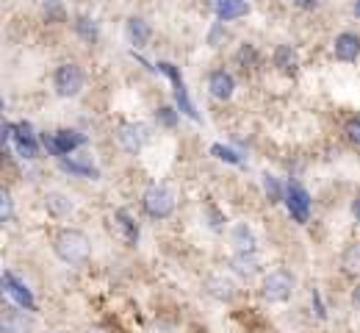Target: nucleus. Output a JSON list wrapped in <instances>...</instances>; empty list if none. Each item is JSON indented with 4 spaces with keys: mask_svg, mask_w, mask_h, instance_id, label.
<instances>
[{
    "mask_svg": "<svg viewBox=\"0 0 360 333\" xmlns=\"http://www.w3.org/2000/svg\"><path fill=\"white\" fill-rule=\"evenodd\" d=\"M86 333H100V331H86Z\"/></svg>",
    "mask_w": 360,
    "mask_h": 333,
    "instance_id": "37",
    "label": "nucleus"
},
{
    "mask_svg": "<svg viewBox=\"0 0 360 333\" xmlns=\"http://www.w3.org/2000/svg\"><path fill=\"white\" fill-rule=\"evenodd\" d=\"M205 291H208L211 297H217V300H233L236 286H233V281L225 278V275H208V278H205Z\"/></svg>",
    "mask_w": 360,
    "mask_h": 333,
    "instance_id": "17",
    "label": "nucleus"
},
{
    "mask_svg": "<svg viewBox=\"0 0 360 333\" xmlns=\"http://www.w3.org/2000/svg\"><path fill=\"white\" fill-rule=\"evenodd\" d=\"M114 231H117V237L122 239L128 247L139 244V222H136L128 211H117L114 214Z\"/></svg>",
    "mask_w": 360,
    "mask_h": 333,
    "instance_id": "12",
    "label": "nucleus"
},
{
    "mask_svg": "<svg viewBox=\"0 0 360 333\" xmlns=\"http://www.w3.org/2000/svg\"><path fill=\"white\" fill-rule=\"evenodd\" d=\"M84 81H86V78H84V70H81L78 64H72V61L56 67V73H53V87H56V95L58 97L81 95Z\"/></svg>",
    "mask_w": 360,
    "mask_h": 333,
    "instance_id": "2",
    "label": "nucleus"
},
{
    "mask_svg": "<svg viewBox=\"0 0 360 333\" xmlns=\"http://www.w3.org/2000/svg\"><path fill=\"white\" fill-rule=\"evenodd\" d=\"M352 214H355V222L360 225V197H355V200H352Z\"/></svg>",
    "mask_w": 360,
    "mask_h": 333,
    "instance_id": "33",
    "label": "nucleus"
},
{
    "mask_svg": "<svg viewBox=\"0 0 360 333\" xmlns=\"http://www.w3.org/2000/svg\"><path fill=\"white\" fill-rule=\"evenodd\" d=\"M3 333H25V320L20 317L17 308L3 311Z\"/></svg>",
    "mask_w": 360,
    "mask_h": 333,
    "instance_id": "23",
    "label": "nucleus"
},
{
    "mask_svg": "<svg viewBox=\"0 0 360 333\" xmlns=\"http://www.w3.org/2000/svg\"><path fill=\"white\" fill-rule=\"evenodd\" d=\"M294 6H300V8H316L319 0H294Z\"/></svg>",
    "mask_w": 360,
    "mask_h": 333,
    "instance_id": "32",
    "label": "nucleus"
},
{
    "mask_svg": "<svg viewBox=\"0 0 360 333\" xmlns=\"http://www.w3.org/2000/svg\"><path fill=\"white\" fill-rule=\"evenodd\" d=\"M155 120H158L161 125H167V128H172V125L178 122V111H175L172 106H161V108L155 111Z\"/></svg>",
    "mask_w": 360,
    "mask_h": 333,
    "instance_id": "26",
    "label": "nucleus"
},
{
    "mask_svg": "<svg viewBox=\"0 0 360 333\" xmlns=\"http://www.w3.org/2000/svg\"><path fill=\"white\" fill-rule=\"evenodd\" d=\"M11 142H14V147H17V153L25 156V158H37V156H39V147H37L34 131H31L28 122H17V125H14Z\"/></svg>",
    "mask_w": 360,
    "mask_h": 333,
    "instance_id": "9",
    "label": "nucleus"
},
{
    "mask_svg": "<svg viewBox=\"0 0 360 333\" xmlns=\"http://www.w3.org/2000/svg\"><path fill=\"white\" fill-rule=\"evenodd\" d=\"M352 11H355V17H360V0L355 3V6H352Z\"/></svg>",
    "mask_w": 360,
    "mask_h": 333,
    "instance_id": "36",
    "label": "nucleus"
},
{
    "mask_svg": "<svg viewBox=\"0 0 360 333\" xmlns=\"http://www.w3.org/2000/svg\"><path fill=\"white\" fill-rule=\"evenodd\" d=\"M158 70H161V73H167V75L172 78V84H175V97H178L180 111H183L186 117L197 120V111H194V106H191V100H188V92H186V84H183V78H180L178 67H175V64H169V61H161V64H158Z\"/></svg>",
    "mask_w": 360,
    "mask_h": 333,
    "instance_id": "8",
    "label": "nucleus"
},
{
    "mask_svg": "<svg viewBox=\"0 0 360 333\" xmlns=\"http://www.w3.org/2000/svg\"><path fill=\"white\" fill-rule=\"evenodd\" d=\"M341 267H344L347 275H360V241L349 244V247L344 250V256H341Z\"/></svg>",
    "mask_w": 360,
    "mask_h": 333,
    "instance_id": "21",
    "label": "nucleus"
},
{
    "mask_svg": "<svg viewBox=\"0 0 360 333\" xmlns=\"http://www.w3.org/2000/svg\"><path fill=\"white\" fill-rule=\"evenodd\" d=\"M125 34H128V42L134 48H144L150 42V25L141 20V17H131L128 25H125Z\"/></svg>",
    "mask_w": 360,
    "mask_h": 333,
    "instance_id": "18",
    "label": "nucleus"
},
{
    "mask_svg": "<svg viewBox=\"0 0 360 333\" xmlns=\"http://www.w3.org/2000/svg\"><path fill=\"white\" fill-rule=\"evenodd\" d=\"M344 134H347V139H349L352 144H360V117H352V120L347 122Z\"/></svg>",
    "mask_w": 360,
    "mask_h": 333,
    "instance_id": "27",
    "label": "nucleus"
},
{
    "mask_svg": "<svg viewBox=\"0 0 360 333\" xmlns=\"http://www.w3.org/2000/svg\"><path fill=\"white\" fill-rule=\"evenodd\" d=\"M0 214H3V222H8V220L14 217V211H11V194H8V189H3V194H0Z\"/></svg>",
    "mask_w": 360,
    "mask_h": 333,
    "instance_id": "28",
    "label": "nucleus"
},
{
    "mask_svg": "<svg viewBox=\"0 0 360 333\" xmlns=\"http://www.w3.org/2000/svg\"><path fill=\"white\" fill-rule=\"evenodd\" d=\"M333 53L338 61H358L360 56V37L352 34V31H344L335 37V45H333Z\"/></svg>",
    "mask_w": 360,
    "mask_h": 333,
    "instance_id": "11",
    "label": "nucleus"
},
{
    "mask_svg": "<svg viewBox=\"0 0 360 333\" xmlns=\"http://www.w3.org/2000/svg\"><path fill=\"white\" fill-rule=\"evenodd\" d=\"M236 61H238V64H255V48H252V45H241Z\"/></svg>",
    "mask_w": 360,
    "mask_h": 333,
    "instance_id": "30",
    "label": "nucleus"
},
{
    "mask_svg": "<svg viewBox=\"0 0 360 333\" xmlns=\"http://www.w3.org/2000/svg\"><path fill=\"white\" fill-rule=\"evenodd\" d=\"M75 31H78V37L86 39V42H97V37H100V28H97V23H94L91 17H78V20H75Z\"/></svg>",
    "mask_w": 360,
    "mask_h": 333,
    "instance_id": "24",
    "label": "nucleus"
},
{
    "mask_svg": "<svg viewBox=\"0 0 360 333\" xmlns=\"http://www.w3.org/2000/svg\"><path fill=\"white\" fill-rule=\"evenodd\" d=\"M230 241L236 244V250H238V253H255V247H258L255 231H252L247 222H238V225L233 228V234H230Z\"/></svg>",
    "mask_w": 360,
    "mask_h": 333,
    "instance_id": "15",
    "label": "nucleus"
},
{
    "mask_svg": "<svg viewBox=\"0 0 360 333\" xmlns=\"http://www.w3.org/2000/svg\"><path fill=\"white\" fill-rule=\"evenodd\" d=\"M261 294H264V300H269V303H285V300L294 294V275L285 272V270L269 272V275L264 278Z\"/></svg>",
    "mask_w": 360,
    "mask_h": 333,
    "instance_id": "4",
    "label": "nucleus"
},
{
    "mask_svg": "<svg viewBox=\"0 0 360 333\" xmlns=\"http://www.w3.org/2000/svg\"><path fill=\"white\" fill-rule=\"evenodd\" d=\"M314 300H316V314L319 317H324V306H321V300H319V291L314 289Z\"/></svg>",
    "mask_w": 360,
    "mask_h": 333,
    "instance_id": "34",
    "label": "nucleus"
},
{
    "mask_svg": "<svg viewBox=\"0 0 360 333\" xmlns=\"http://www.w3.org/2000/svg\"><path fill=\"white\" fill-rule=\"evenodd\" d=\"M58 164H61V170H67V172H72V175H86V178H97V170H94L91 164H84V161H72V158H67V156H61V158H58Z\"/></svg>",
    "mask_w": 360,
    "mask_h": 333,
    "instance_id": "22",
    "label": "nucleus"
},
{
    "mask_svg": "<svg viewBox=\"0 0 360 333\" xmlns=\"http://www.w3.org/2000/svg\"><path fill=\"white\" fill-rule=\"evenodd\" d=\"M53 250L56 256L70 264V267H81L89 261V253H91V244L84 231H75V228H64L58 231L56 239H53Z\"/></svg>",
    "mask_w": 360,
    "mask_h": 333,
    "instance_id": "1",
    "label": "nucleus"
},
{
    "mask_svg": "<svg viewBox=\"0 0 360 333\" xmlns=\"http://www.w3.org/2000/svg\"><path fill=\"white\" fill-rule=\"evenodd\" d=\"M144 211L153 217V220H167L172 211H175V191L169 187H150L144 191Z\"/></svg>",
    "mask_w": 360,
    "mask_h": 333,
    "instance_id": "3",
    "label": "nucleus"
},
{
    "mask_svg": "<svg viewBox=\"0 0 360 333\" xmlns=\"http://www.w3.org/2000/svg\"><path fill=\"white\" fill-rule=\"evenodd\" d=\"M352 303H355V308L360 311V286L355 289V297H352Z\"/></svg>",
    "mask_w": 360,
    "mask_h": 333,
    "instance_id": "35",
    "label": "nucleus"
},
{
    "mask_svg": "<svg viewBox=\"0 0 360 333\" xmlns=\"http://www.w3.org/2000/svg\"><path fill=\"white\" fill-rule=\"evenodd\" d=\"M45 208L53 214V217H67V214L75 208V203H72V197L64 194V191H47Z\"/></svg>",
    "mask_w": 360,
    "mask_h": 333,
    "instance_id": "16",
    "label": "nucleus"
},
{
    "mask_svg": "<svg viewBox=\"0 0 360 333\" xmlns=\"http://www.w3.org/2000/svg\"><path fill=\"white\" fill-rule=\"evenodd\" d=\"M205 214L211 217V222H208V225H211L214 231H219V228H222V222H225V217H222V214H219L214 206H205Z\"/></svg>",
    "mask_w": 360,
    "mask_h": 333,
    "instance_id": "31",
    "label": "nucleus"
},
{
    "mask_svg": "<svg viewBox=\"0 0 360 333\" xmlns=\"http://www.w3.org/2000/svg\"><path fill=\"white\" fill-rule=\"evenodd\" d=\"M230 264H233V270H236L241 278H252V275H258V270H261L255 253H236Z\"/></svg>",
    "mask_w": 360,
    "mask_h": 333,
    "instance_id": "20",
    "label": "nucleus"
},
{
    "mask_svg": "<svg viewBox=\"0 0 360 333\" xmlns=\"http://www.w3.org/2000/svg\"><path fill=\"white\" fill-rule=\"evenodd\" d=\"M250 11V6H247V0H217V17L219 20H238V17H244Z\"/></svg>",
    "mask_w": 360,
    "mask_h": 333,
    "instance_id": "19",
    "label": "nucleus"
},
{
    "mask_svg": "<svg viewBox=\"0 0 360 333\" xmlns=\"http://www.w3.org/2000/svg\"><path fill=\"white\" fill-rule=\"evenodd\" d=\"M211 153H214L217 158H222V161H227V164H241V156H238L236 150H230V147H225V144H214V147H211Z\"/></svg>",
    "mask_w": 360,
    "mask_h": 333,
    "instance_id": "25",
    "label": "nucleus"
},
{
    "mask_svg": "<svg viewBox=\"0 0 360 333\" xmlns=\"http://www.w3.org/2000/svg\"><path fill=\"white\" fill-rule=\"evenodd\" d=\"M208 89L217 100H230L233 97V89H236V81L227 70H214L208 75Z\"/></svg>",
    "mask_w": 360,
    "mask_h": 333,
    "instance_id": "13",
    "label": "nucleus"
},
{
    "mask_svg": "<svg viewBox=\"0 0 360 333\" xmlns=\"http://www.w3.org/2000/svg\"><path fill=\"white\" fill-rule=\"evenodd\" d=\"M3 289H6V294H8L17 306H22L25 311H37V300H34L31 289L22 284L14 272H3Z\"/></svg>",
    "mask_w": 360,
    "mask_h": 333,
    "instance_id": "7",
    "label": "nucleus"
},
{
    "mask_svg": "<svg viewBox=\"0 0 360 333\" xmlns=\"http://www.w3.org/2000/svg\"><path fill=\"white\" fill-rule=\"evenodd\" d=\"M147 125H141V122H125L122 128H120V144L128 150V153H139L144 142H147Z\"/></svg>",
    "mask_w": 360,
    "mask_h": 333,
    "instance_id": "10",
    "label": "nucleus"
},
{
    "mask_svg": "<svg viewBox=\"0 0 360 333\" xmlns=\"http://www.w3.org/2000/svg\"><path fill=\"white\" fill-rule=\"evenodd\" d=\"M264 187H266V194H269L271 200H283V191H280V184H277V178L266 175V178H264Z\"/></svg>",
    "mask_w": 360,
    "mask_h": 333,
    "instance_id": "29",
    "label": "nucleus"
},
{
    "mask_svg": "<svg viewBox=\"0 0 360 333\" xmlns=\"http://www.w3.org/2000/svg\"><path fill=\"white\" fill-rule=\"evenodd\" d=\"M42 142L45 147L53 153V156H70L75 147H81V144H86V137L81 134V131H70V128H64V131H56L53 137H42Z\"/></svg>",
    "mask_w": 360,
    "mask_h": 333,
    "instance_id": "5",
    "label": "nucleus"
},
{
    "mask_svg": "<svg viewBox=\"0 0 360 333\" xmlns=\"http://www.w3.org/2000/svg\"><path fill=\"white\" fill-rule=\"evenodd\" d=\"M285 206H288V214L297 222H308V217H311V194H308V189L302 184H288Z\"/></svg>",
    "mask_w": 360,
    "mask_h": 333,
    "instance_id": "6",
    "label": "nucleus"
},
{
    "mask_svg": "<svg viewBox=\"0 0 360 333\" xmlns=\"http://www.w3.org/2000/svg\"><path fill=\"white\" fill-rule=\"evenodd\" d=\"M274 67L280 70V73H285V75H294L297 70H300V53L291 48V45H280V48L274 50Z\"/></svg>",
    "mask_w": 360,
    "mask_h": 333,
    "instance_id": "14",
    "label": "nucleus"
}]
</instances>
